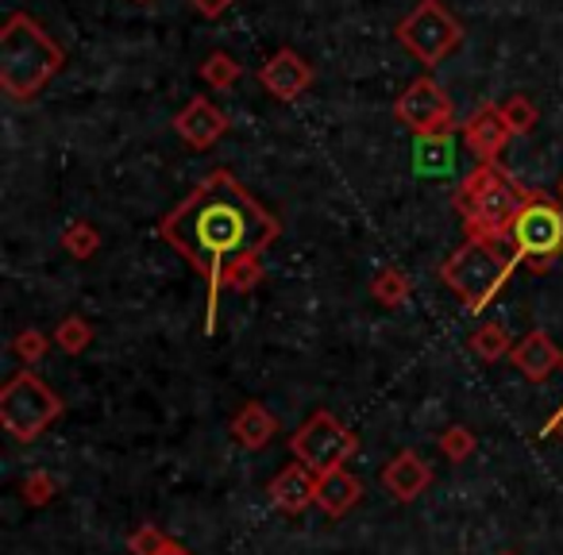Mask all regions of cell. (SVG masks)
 Segmentation results:
<instances>
[{"label":"cell","mask_w":563,"mask_h":555,"mask_svg":"<svg viewBox=\"0 0 563 555\" xmlns=\"http://www.w3.org/2000/svg\"><path fill=\"white\" fill-rule=\"evenodd\" d=\"M58 417H63V401L35 370H16L0 386V424L20 444H32L35 436H43Z\"/></svg>","instance_id":"obj_5"},{"label":"cell","mask_w":563,"mask_h":555,"mask_svg":"<svg viewBox=\"0 0 563 555\" xmlns=\"http://www.w3.org/2000/svg\"><path fill=\"white\" fill-rule=\"evenodd\" d=\"M63 247L70 251L74 258H93V251L101 247V235L89 220H70L63 227Z\"/></svg>","instance_id":"obj_22"},{"label":"cell","mask_w":563,"mask_h":555,"mask_svg":"<svg viewBox=\"0 0 563 555\" xmlns=\"http://www.w3.org/2000/svg\"><path fill=\"white\" fill-rule=\"evenodd\" d=\"M58 493V482L55 475H47V470H35V475L24 478V498L27 506H47L51 498Z\"/></svg>","instance_id":"obj_29"},{"label":"cell","mask_w":563,"mask_h":555,"mask_svg":"<svg viewBox=\"0 0 563 555\" xmlns=\"http://www.w3.org/2000/svg\"><path fill=\"white\" fill-rule=\"evenodd\" d=\"M475 447H478L475 432H471V429H463V424H452V429H448L444 436H440V452H444L452 463L471 459V455H475Z\"/></svg>","instance_id":"obj_25"},{"label":"cell","mask_w":563,"mask_h":555,"mask_svg":"<svg viewBox=\"0 0 563 555\" xmlns=\"http://www.w3.org/2000/svg\"><path fill=\"white\" fill-rule=\"evenodd\" d=\"M509 135L514 132H509L506 116H501V104H483V109L463 124V143H467V151L478 163H498Z\"/></svg>","instance_id":"obj_12"},{"label":"cell","mask_w":563,"mask_h":555,"mask_svg":"<svg viewBox=\"0 0 563 555\" xmlns=\"http://www.w3.org/2000/svg\"><path fill=\"white\" fill-rule=\"evenodd\" d=\"M174 132H178L181 140L189 143V147L205 151V147H212V143H217L220 135L228 132V116L212 101H205V97H194V101H189L186 109L174 116Z\"/></svg>","instance_id":"obj_13"},{"label":"cell","mask_w":563,"mask_h":555,"mask_svg":"<svg viewBox=\"0 0 563 555\" xmlns=\"http://www.w3.org/2000/svg\"><path fill=\"white\" fill-rule=\"evenodd\" d=\"M371 298L383 309H401L409 301V278L401 266H383V270L371 278Z\"/></svg>","instance_id":"obj_18"},{"label":"cell","mask_w":563,"mask_h":555,"mask_svg":"<svg viewBox=\"0 0 563 555\" xmlns=\"http://www.w3.org/2000/svg\"><path fill=\"white\" fill-rule=\"evenodd\" d=\"M47 347H51V340L43 336V332H35V329L20 332V336L12 340V352H16L20 363H40L43 355H47Z\"/></svg>","instance_id":"obj_28"},{"label":"cell","mask_w":563,"mask_h":555,"mask_svg":"<svg viewBox=\"0 0 563 555\" xmlns=\"http://www.w3.org/2000/svg\"><path fill=\"white\" fill-rule=\"evenodd\" d=\"M471 352H475L478 359L494 363V359H509L514 344H509V336H506V329H501V324H483V329L471 336Z\"/></svg>","instance_id":"obj_20"},{"label":"cell","mask_w":563,"mask_h":555,"mask_svg":"<svg viewBox=\"0 0 563 555\" xmlns=\"http://www.w3.org/2000/svg\"><path fill=\"white\" fill-rule=\"evenodd\" d=\"M194 4H197V12H201V16H209V20L224 16V12L232 9V0H194Z\"/></svg>","instance_id":"obj_30"},{"label":"cell","mask_w":563,"mask_h":555,"mask_svg":"<svg viewBox=\"0 0 563 555\" xmlns=\"http://www.w3.org/2000/svg\"><path fill=\"white\" fill-rule=\"evenodd\" d=\"M517 263H521V255H517V247L509 240H471L467 235V243L444 258L440 278L463 301L467 313H483L506 290Z\"/></svg>","instance_id":"obj_3"},{"label":"cell","mask_w":563,"mask_h":555,"mask_svg":"<svg viewBox=\"0 0 563 555\" xmlns=\"http://www.w3.org/2000/svg\"><path fill=\"white\" fill-rule=\"evenodd\" d=\"M201 78L209 81L212 89H232L235 78H240V63H232L228 55H212L201 63Z\"/></svg>","instance_id":"obj_26"},{"label":"cell","mask_w":563,"mask_h":555,"mask_svg":"<svg viewBox=\"0 0 563 555\" xmlns=\"http://www.w3.org/2000/svg\"><path fill=\"white\" fill-rule=\"evenodd\" d=\"M258 278H263V263L258 258H235L224 270V290L247 293L251 286H258Z\"/></svg>","instance_id":"obj_24"},{"label":"cell","mask_w":563,"mask_h":555,"mask_svg":"<svg viewBox=\"0 0 563 555\" xmlns=\"http://www.w3.org/2000/svg\"><path fill=\"white\" fill-rule=\"evenodd\" d=\"M355 452H360V436H355L352 429H344L329 409H317V413L290 436V455L317 478L344 467Z\"/></svg>","instance_id":"obj_6"},{"label":"cell","mask_w":563,"mask_h":555,"mask_svg":"<svg viewBox=\"0 0 563 555\" xmlns=\"http://www.w3.org/2000/svg\"><path fill=\"white\" fill-rule=\"evenodd\" d=\"M509 363H514V370H521V378H529V382H544V378H552L555 370L563 367V352L555 347V340L548 336V332L532 329L514 344Z\"/></svg>","instance_id":"obj_11"},{"label":"cell","mask_w":563,"mask_h":555,"mask_svg":"<svg viewBox=\"0 0 563 555\" xmlns=\"http://www.w3.org/2000/svg\"><path fill=\"white\" fill-rule=\"evenodd\" d=\"M55 344L63 347L66 355H81L89 344H93V329H89L86 317H66V321H58V329H55Z\"/></svg>","instance_id":"obj_21"},{"label":"cell","mask_w":563,"mask_h":555,"mask_svg":"<svg viewBox=\"0 0 563 555\" xmlns=\"http://www.w3.org/2000/svg\"><path fill=\"white\" fill-rule=\"evenodd\" d=\"M509 243L517 247L521 263H529L532 270H544L563 251V209L540 193L537 201L525 204L521 217L514 220Z\"/></svg>","instance_id":"obj_8"},{"label":"cell","mask_w":563,"mask_h":555,"mask_svg":"<svg viewBox=\"0 0 563 555\" xmlns=\"http://www.w3.org/2000/svg\"><path fill=\"white\" fill-rule=\"evenodd\" d=\"M537 197V189H521L498 163H478L455 189L452 204L460 209L471 240H509L514 220Z\"/></svg>","instance_id":"obj_2"},{"label":"cell","mask_w":563,"mask_h":555,"mask_svg":"<svg viewBox=\"0 0 563 555\" xmlns=\"http://www.w3.org/2000/svg\"><path fill=\"white\" fill-rule=\"evenodd\" d=\"M166 544H170V536H166L158 524H140V529L128 536V552L132 555H158Z\"/></svg>","instance_id":"obj_27"},{"label":"cell","mask_w":563,"mask_h":555,"mask_svg":"<svg viewBox=\"0 0 563 555\" xmlns=\"http://www.w3.org/2000/svg\"><path fill=\"white\" fill-rule=\"evenodd\" d=\"M463 40V27L440 0H421L413 12L398 24V43L424 66L444 63L448 51H455Z\"/></svg>","instance_id":"obj_7"},{"label":"cell","mask_w":563,"mask_h":555,"mask_svg":"<svg viewBox=\"0 0 563 555\" xmlns=\"http://www.w3.org/2000/svg\"><path fill=\"white\" fill-rule=\"evenodd\" d=\"M158 555H194V552H189L186 544H178V540H170V544H166V547H163V552H158Z\"/></svg>","instance_id":"obj_32"},{"label":"cell","mask_w":563,"mask_h":555,"mask_svg":"<svg viewBox=\"0 0 563 555\" xmlns=\"http://www.w3.org/2000/svg\"><path fill=\"white\" fill-rule=\"evenodd\" d=\"M501 555H514V552H501Z\"/></svg>","instance_id":"obj_35"},{"label":"cell","mask_w":563,"mask_h":555,"mask_svg":"<svg viewBox=\"0 0 563 555\" xmlns=\"http://www.w3.org/2000/svg\"><path fill=\"white\" fill-rule=\"evenodd\" d=\"M560 197H563V181H560Z\"/></svg>","instance_id":"obj_34"},{"label":"cell","mask_w":563,"mask_h":555,"mask_svg":"<svg viewBox=\"0 0 563 555\" xmlns=\"http://www.w3.org/2000/svg\"><path fill=\"white\" fill-rule=\"evenodd\" d=\"M266 493H271V506L278 509V513L298 517V513H306L309 506H317V475H309L301 463H290V467L271 478Z\"/></svg>","instance_id":"obj_14"},{"label":"cell","mask_w":563,"mask_h":555,"mask_svg":"<svg viewBox=\"0 0 563 555\" xmlns=\"http://www.w3.org/2000/svg\"><path fill=\"white\" fill-rule=\"evenodd\" d=\"M540 436H555V440H563V406L555 409V417H552V421H548L544 429H540Z\"/></svg>","instance_id":"obj_31"},{"label":"cell","mask_w":563,"mask_h":555,"mask_svg":"<svg viewBox=\"0 0 563 555\" xmlns=\"http://www.w3.org/2000/svg\"><path fill=\"white\" fill-rule=\"evenodd\" d=\"M360 498H363V482L352 475V470L336 467V470H329V475L317 478V509H321V513L344 517L360 506Z\"/></svg>","instance_id":"obj_16"},{"label":"cell","mask_w":563,"mask_h":555,"mask_svg":"<svg viewBox=\"0 0 563 555\" xmlns=\"http://www.w3.org/2000/svg\"><path fill=\"white\" fill-rule=\"evenodd\" d=\"M417 170L448 174L452 170V132L448 135H417Z\"/></svg>","instance_id":"obj_19"},{"label":"cell","mask_w":563,"mask_h":555,"mask_svg":"<svg viewBox=\"0 0 563 555\" xmlns=\"http://www.w3.org/2000/svg\"><path fill=\"white\" fill-rule=\"evenodd\" d=\"M383 486L394 501H417L432 486V467L417 452H398L383 467Z\"/></svg>","instance_id":"obj_15"},{"label":"cell","mask_w":563,"mask_h":555,"mask_svg":"<svg viewBox=\"0 0 563 555\" xmlns=\"http://www.w3.org/2000/svg\"><path fill=\"white\" fill-rule=\"evenodd\" d=\"M394 116L413 135H448L455 127V109L448 93L432 78H417L406 93L394 101Z\"/></svg>","instance_id":"obj_9"},{"label":"cell","mask_w":563,"mask_h":555,"mask_svg":"<svg viewBox=\"0 0 563 555\" xmlns=\"http://www.w3.org/2000/svg\"><path fill=\"white\" fill-rule=\"evenodd\" d=\"M278 232V220L228 170H212L178 209L163 217L158 235L209 282L205 332H217V298L224 290V270L235 258H263Z\"/></svg>","instance_id":"obj_1"},{"label":"cell","mask_w":563,"mask_h":555,"mask_svg":"<svg viewBox=\"0 0 563 555\" xmlns=\"http://www.w3.org/2000/svg\"><path fill=\"white\" fill-rule=\"evenodd\" d=\"M274 432H278V421H274V413L263 401H247V406H240V413L232 417L235 444L247 447V452H263L274 440Z\"/></svg>","instance_id":"obj_17"},{"label":"cell","mask_w":563,"mask_h":555,"mask_svg":"<svg viewBox=\"0 0 563 555\" xmlns=\"http://www.w3.org/2000/svg\"><path fill=\"white\" fill-rule=\"evenodd\" d=\"M135 4H147V0H135Z\"/></svg>","instance_id":"obj_33"},{"label":"cell","mask_w":563,"mask_h":555,"mask_svg":"<svg viewBox=\"0 0 563 555\" xmlns=\"http://www.w3.org/2000/svg\"><path fill=\"white\" fill-rule=\"evenodd\" d=\"M258 81H263L266 93L278 97V101H294V97H301L313 86V66H309L298 51H278L271 63H263Z\"/></svg>","instance_id":"obj_10"},{"label":"cell","mask_w":563,"mask_h":555,"mask_svg":"<svg viewBox=\"0 0 563 555\" xmlns=\"http://www.w3.org/2000/svg\"><path fill=\"white\" fill-rule=\"evenodd\" d=\"M63 66V47L27 12H12L0 32V86L12 101L35 97Z\"/></svg>","instance_id":"obj_4"},{"label":"cell","mask_w":563,"mask_h":555,"mask_svg":"<svg viewBox=\"0 0 563 555\" xmlns=\"http://www.w3.org/2000/svg\"><path fill=\"white\" fill-rule=\"evenodd\" d=\"M501 116H506V124L514 135H529L532 127H537V104H532L529 97L514 93L509 101H501Z\"/></svg>","instance_id":"obj_23"}]
</instances>
